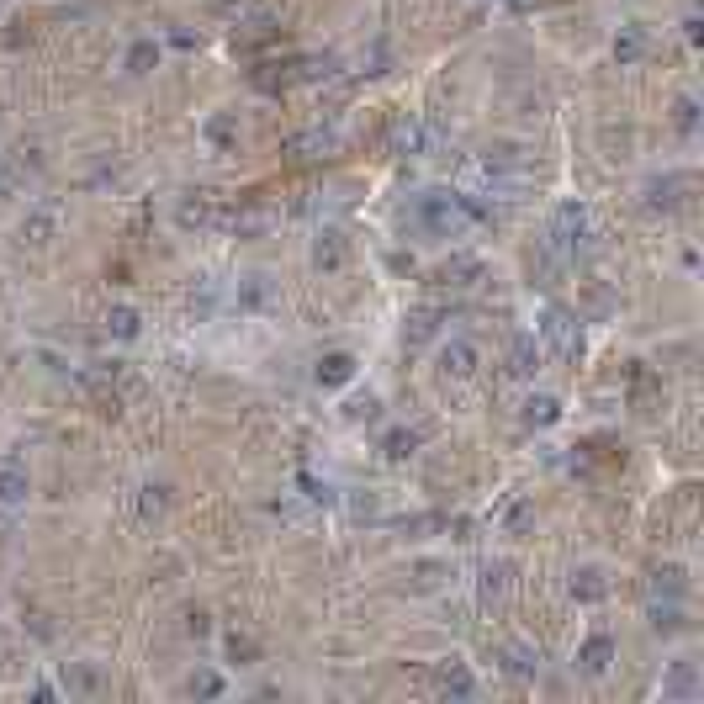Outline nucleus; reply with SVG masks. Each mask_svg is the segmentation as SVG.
I'll use <instances>...</instances> for the list:
<instances>
[{
  "label": "nucleus",
  "mask_w": 704,
  "mask_h": 704,
  "mask_svg": "<svg viewBox=\"0 0 704 704\" xmlns=\"http://www.w3.org/2000/svg\"><path fill=\"white\" fill-rule=\"evenodd\" d=\"M434 689H440V694H451V700H471V694H476V678H471L467 662L445 657V662L434 667Z\"/></svg>",
  "instance_id": "nucleus-6"
},
{
  "label": "nucleus",
  "mask_w": 704,
  "mask_h": 704,
  "mask_svg": "<svg viewBox=\"0 0 704 704\" xmlns=\"http://www.w3.org/2000/svg\"><path fill=\"white\" fill-rule=\"evenodd\" d=\"M535 662H540V657H535V651H525V646H509V651H503V667H509L514 678H529V673H535Z\"/></svg>",
  "instance_id": "nucleus-23"
},
{
  "label": "nucleus",
  "mask_w": 704,
  "mask_h": 704,
  "mask_svg": "<svg viewBox=\"0 0 704 704\" xmlns=\"http://www.w3.org/2000/svg\"><path fill=\"white\" fill-rule=\"evenodd\" d=\"M662 694L667 700H694L700 694V667L694 662H673V673L662 678Z\"/></svg>",
  "instance_id": "nucleus-9"
},
{
  "label": "nucleus",
  "mask_w": 704,
  "mask_h": 704,
  "mask_svg": "<svg viewBox=\"0 0 704 704\" xmlns=\"http://www.w3.org/2000/svg\"><path fill=\"white\" fill-rule=\"evenodd\" d=\"M588 238H593V223H588V207L583 202H562L556 212H551V254H562V260H578L588 249Z\"/></svg>",
  "instance_id": "nucleus-2"
},
{
  "label": "nucleus",
  "mask_w": 704,
  "mask_h": 704,
  "mask_svg": "<svg viewBox=\"0 0 704 704\" xmlns=\"http://www.w3.org/2000/svg\"><path fill=\"white\" fill-rule=\"evenodd\" d=\"M572 593L593 604V598H604V593H609V583H604V572H593V567H588V572H578V578H572Z\"/></svg>",
  "instance_id": "nucleus-20"
},
{
  "label": "nucleus",
  "mask_w": 704,
  "mask_h": 704,
  "mask_svg": "<svg viewBox=\"0 0 704 704\" xmlns=\"http://www.w3.org/2000/svg\"><path fill=\"white\" fill-rule=\"evenodd\" d=\"M657 588H667V593H683V572H678V567H662V572H657Z\"/></svg>",
  "instance_id": "nucleus-32"
},
{
  "label": "nucleus",
  "mask_w": 704,
  "mask_h": 704,
  "mask_svg": "<svg viewBox=\"0 0 704 704\" xmlns=\"http://www.w3.org/2000/svg\"><path fill=\"white\" fill-rule=\"evenodd\" d=\"M641 54H646V32H641V27H625V32L614 38V59H620V64H636Z\"/></svg>",
  "instance_id": "nucleus-14"
},
{
  "label": "nucleus",
  "mask_w": 704,
  "mask_h": 704,
  "mask_svg": "<svg viewBox=\"0 0 704 704\" xmlns=\"http://www.w3.org/2000/svg\"><path fill=\"white\" fill-rule=\"evenodd\" d=\"M678 191H689V180H657L651 185V207H678Z\"/></svg>",
  "instance_id": "nucleus-26"
},
{
  "label": "nucleus",
  "mask_w": 704,
  "mask_h": 704,
  "mask_svg": "<svg viewBox=\"0 0 704 704\" xmlns=\"http://www.w3.org/2000/svg\"><path fill=\"white\" fill-rule=\"evenodd\" d=\"M207 138H212L218 149H228V143L238 138V117H234V112H223V117H212V122H207Z\"/></svg>",
  "instance_id": "nucleus-22"
},
{
  "label": "nucleus",
  "mask_w": 704,
  "mask_h": 704,
  "mask_svg": "<svg viewBox=\"0 0 704 704\" xmlns=\"http://www.w3.org/2000/svg\"><path fill=\"white\" fill-rule=\"evenodd\" d=\"M180 223L191 228V223H218V207H212V196H202V202H185L180 207Z\"/></svg>",
  "instance_id": "nucleus-24"
},
{
  "label": "nucleus",
  "mask_w": 704,
  "mask_h": 704,
  "mask_svg": "<svg viewBox=\"0 0 704 704\" xmlns=\"http://www.w3.org/2000/svg\"><path fill=\"white\" fill-rule=\"evenodd\" d=\"M476 218H482V207H476L471 196H456V191H429V196H418V223L434 228L440 238H461Z\"/></svg>",
  "instance_id": "nucleus-1"
},
{
  "label": "nucleus",
  "mask_w": 704,
  "mask_h": 704,
  "mask_svg": "<svg viewBox=\"0 0 704 704\" xmlns=\"http://www.w3.org/2000/svg\"><path fill=\"white\" fill-rule=\"evenodd\" d=\"M694 122H700V107H694V101H678V127L694 133Z\"/></svg>",
  "instance_id": "nucleus-33"
},
{
  "label": "nucleus",
  "mask_w": 704,
  "mask_h": 704,
  "mask_svg": "<svg viewBox=\"0 0 704 704\" xmlns=\"http://www.w3.org/2000/svg\"><path fill=\"white\" fill-rule=\"evenodd\" d=\"M434 329H440V313L434 307H418L408 318V345H424V339H434Z\"/></svg>",
  "instance_id": "nucleus-16"
},
{
  "label": "nucleus",
  "mask_w": 704,
  "mask_h": 704,
  "mask_svg": "<svg viewBox=\"0 0 704 704\" xmlns=\"http://www.w3.org/2000/svg\"><path fill=\"white\" fill-rule=\"evenodd\" d=\"M382 451H387L392 461H403V456H413V451H418V434H413V429H392V434L382 440Z\"/></svg>",
  "instance_id": "nucleus-19"
},
{
  "label": "nucleus",
  "mask_w": 704,
  "mask_h": 704,
  "mask_svg": "<svg viewBox=\"0 0 704 704\" xmlns=\"http://www.w3.org/2000/svg\"><path fill=\"white\" fill-rule=\"evenodd\" d=\"M107 329H112L117 339H138V313H133V307H112V313H107Z\"/></svg>",
  "instance_id": "nucleus-21"
},
{
  "label": "nucleus",
  "mask_w": 704,
  "mask_h": 704,
  "mask_svg": "<svg viewBox=\"0 0 704 704\" xmlns=\"http://www.w3.org/2000/svg\"><path fill=\"white\" fill-rule=\"evenodd\" d=\"M302 493H307L313 503H329V487H323V482H313V476H302Z\"/></svg>",
  "instance_id": "nucleus-34"
},
{
  "label": "nucleus",
  "mask_w": 704,
  "mask_h": 704,
  "mask_svg": "<svg viewBox=\"0 0 704 704\" xmlns=\"http://www.w3.org/2000/svg\"><path fill=\"white\" fill-rule=\"evenodd\" d=\"M27 493H32V482H27V471H16V467H0V503H27Z\"/></svg>",
  "instance_id": "nucleus-13"
},
{
  "label": "nucleus",
  "mask_w": 704,
  "mask_h": 704,
  "mask_svg": "<svg viewBox=\"0 0 704 704\" xmlns=\"http://www.w3.org/2000/svg\"><path fill=\"white\" fill-rule=\"evenodd\" d=\"M154 59H159V48H154V43H133V54H127V74H143Z\"/></svg>",
  "instance_id": "nucleus-28"
},
{
  "label": "nucleus",
  "mask_w": 704,
  "mask_h": 704,
  "mask_svg": "<svg viewBox=\"0 0 704 704\" xmlns=\"http://www.w3.org/2000/svg\"><path fill=\"white\" fill-rule=\"evenodd\" d=\"M578 662H583L588 673H609V662H614V641H609V636H588L583 651H578Z\"/></svg>",
  "instance_id": "nucleus-12"
},
{
  "label": "nucleus",
  "mask_w": 704,
  "mask_h": 704,
  "mask_svg": "<svg viewBox=\"0 0 704 704\" xmlns=\"http://www.w3.org/2000/svg\"><path fill=\"white\" fill-rule=\"evenodd\" d=\"M270 296H276V287H270V276H249V281L238 287V302H244V307H265Z\"/></svg>",
  "instance_id": "nucleus-17"
},
{
  "label": "nucleus",
  "mask_w": 704,
  "mask_h": 704,
  "mask_svg": "<svg viewBox=\"0 0 704 704\" xmlns=\"http://www.w3.org/2000/svg\"><path fill=\"white\" fill-rule=\"evenodd\" d=\"M21 238H32V244H48V238H54V212H32V218L21 223Z\"/></svg>",
  "instance_id": "nucleus-25"
},
{
  "label": "nucleus",
  "mask_w": 704,
  "mask_h": 704,
  "mask_svg": "<svg viewBox=\"0 0 704 704\" xmlns=\"http://www.w3.org/2000/svg\"><path fill=\"white\" fill-rule=\"evenodd\" d=\"M440 371H445V376H456V382H467L471 371H476V345H467V339H451V345L440 350Z\"/></svg>",
  "instance_id": "nucleus-7"
},
{
  "label": "nucleus",
  "mask_w": 704,
  "mask_h": 704,
  "mask_svg": "<svg viewBox=\"0 0 704 704\" xmlns=\"http://www.w3.org/2000/svg\"><path fill=\"white\" fill-rule=\"evenodd\" d=\"M191 694L218 700V694H223V678H218V673H196V678H191Z\"/></svg>",
  "instance_id": "nucleus-30"
},
{
  "label": "nucleus",
  "mask_w": 704,
  "mask_h": 704,
  "mask_svg": "<svg viewBox=\"0 0 704 704\" xmlns=\"http://www.w3.org/2000/svg\"><path fill=\"white\" fill-rule=\"evenodd\" d=\"M434 143H440V133L418 117H398L387 127V149H392V154H429Z\"/></svg>",
  "instance_id": "nucleus-4"
},
{
  "label": "nucleus",
  "mask_w": 704,
  "mask_h": 704,
  "mask_svg": "<svg viewBox=\"0 0 704 704\" xmlns=\"http://www.w3.org/2000/svg\"><path fill=\"white\" fill-rule=\"evenodd\" d=\"M476 276H482V265H476L471 254H456V260L445 265V281H451V287H471Z\"/></svg>",
  "instance_id": "nucleus-18"
},
{
  "label": "nucleus",
  "mask_w": 704,
  "mask_h": 704,
  "mask_svg": "<svg viewBox=\"0 0 704 704\" xmlns=\"http://www.w3.org/2000/svg\"><path fill=\"white\" fill-rule=\"evenodd\" d=\"M355 382V355L350 350H329L318 360V387H345Z\"/></svg>",
  "instance_id": "nucleus-8"
},
{
  "label": "nucleus",
  "mask_w": 704,
  "mask_h": 704,
  "mask_svg": "<svg viewBox=\"0 0 704 704\" xmlns=\"http://www.w3.org/2000/svg\"><path fill=\"white\" fill-rule=\"evenodd\" d=\"M529 525V503H514V514H509V529H525Z\"/></svg>",
  "instance_id": "nucleus-35"
},
{
  "label": "nucleus",
  "mask_w": 704,
  "mask_h": 704,
  "mask_svg": "<svg viewBox=\"0 0 704 704\" xmlns=\"http://www.w3.org/2000/svg\"><path fill=\"white\" fill-rule=\"evenodd\" d=\"M651 625H657V631H678V625H683V609H678V604H667V609L657 604V609H651Z\"/></svg>",
  "instance_id": "nucleus-29"
},
{
  "label": "nucleus",
  "mask_w": 704,
  "mask_h": 704,
  "mask_svg": "<svg viewBox=\"0 0 704 704\" xmlns=\"http://www.w3.org/2000/svg\"><path fill=\"white\" fill-rule=\"evenodd\" d=\"M562 418V403L556 398H529L525 403V424H535V429H545V424H556Z\"/></svg>",
  "instance_id": "nucleus-15"
},
{
  "label": "nucleus",
  "mask_w": 704,
  "mask_h": 704,
  "mask_svg": "<svg viewBox=\"0 0 704 704\" xmlns=\"http://www.w3.org/2000/svg\"><path fill=\"white\" fill-rule=\"evenodd\" d=\"M323 154H334V133H329V127H307V133H292V138H287V159H296V165L323 159Z\"/></svg>",
  "instance_id": "nucleus-5"
},
{
  "label": "nucleus",
  "mask_w": 704,
  "mask_h": 704,
  "mask_svg": "<svg viewBox=\"0 0 704 704\" xmlns=\"http://www.w3.org/2000/svg\"><path fill=\"white\" fill-rule=\"evenodd\" d=\"M509 371H514V376H535V371H540V345H535L529 334H519V339L509 345Z\"/></svg>",
  "instance_id": "nucleus-10"
},
{
  "label": "nucleus",
  "mask_w": 704,
  "mask_h": 704,
  "mask_svg": "<svg viewBox=\"0 0 704 704\" xmlns=\"http://www.w3.org/2000/svg\"><path fill=\"white\" fill-rule=\"evenodd\" d=\"M540 339H545V350L556 360H578L583 355V329H578V318L567 307H545L540 313Z\"/></svg>",
  "instance_id": "nucleus-3"
},
{
  "label": "nucleus",
  "mask_w": 704,
  "mask_h": 704,
  "mask_svg": "<svg viewBox=\"0 0 704 704\" xmlns=\"http://www.w3.org/2000/svg\"><path fill=\"white\" fill-rule=\"evenodd\" d=\"M165 493H170V487H143V498H138V514H143V519H159V514H165V503H170Z\"/></svg>",
  "instance_id": "nucleus-27"
},
{
  "label": "nucleus",
  "mask_w": 704,
  "mask_h": 704,
  "mask_svg": "<svg viewBox=\"0 0 704 704\" xmlns=\"http://www.w3.org/2000/svg\"><path fill=\"white\" fill-rule=\"evenodd\" d=\"M228 657H234V662H254V657H260V646L249 641V636H228Z\"/></svg>",
  "instance_id": "nucleus-31"
},
{
  "label": "nucleus",
  "mask_w": 704,
  "mask_h": 704,
  "mask_svg": "<svg viewBox=\"0 0 704 704\" xmlns=\"http://www.w3.org/2000/svg\"><path fill=\"white\" fill-rule=\"evenodd\" d=\"M313 265H318V270H339V265H345V238L334 234V228L318 234V244H313Z\"/></svg>",
  "instance_id": "nucleus-11"
}]
</instances>
